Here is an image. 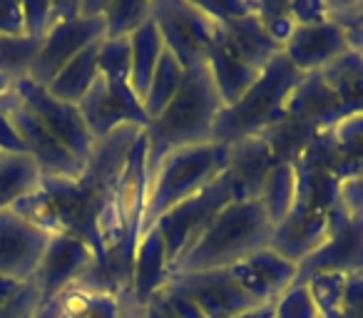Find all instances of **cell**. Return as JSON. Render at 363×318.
I'll list each match as a JSON object with an SVG mask.
<instances>
[{
  "mask_svg": "<svg viewBox=\"0 0 363 318\" xmlns=\"http://www.w3.org/2000/svg\"><path fill=\"white\" fill-rule=\"evenodd\" d=\"M296 159L331 172L336 179H348L363 172V112L338 120L326 132L316 135Z\"/></svg>",
  "mask_w": 363,
  "mask_h": 318,
  "instance_id": "obj_12",
  "label": "cell"
},
{
  "mask_svg": "<svg viewBox=\"0 0 363 318\" xmlns=\"http://www.w3.org/2000/svg\"><path fill=\"white\" fill-rule=\"evenodd\" d=\"M0 112L8 117L13 130L18 132L26 152L35 159L43 177H60V179H80L85 164H80L67 152V147L40 122V117L16 95L0 97Z\"/></svg>",
  "mask_w": 363,
  "mask_h": 318,
  "instance_id": "obj_8",
  "label": "cell"
},
{
  "mask_svg": "<svg viewBox=\"0 0 363 318\" xmlns=\"http://www.w3.org/2000/svg\"><path fill=\"white\" fill-rule=\"evenodd\" d=\"M100 42L85 47L80 55L72 57V60L57 72L55 80L45 87L55 100H62V102H67V105H80V100L87 95V90L92 87L95 77L100 75V70H97V50H100Z\"/></svg>",
  "mask_w": 363,
  "mask_h": 318,
  "instance_id": "obj_27",
  "label": "cell"
},
{
  "mask_svg": "<svg viewBox=\"0 0 363 318\" xmlns=\"http://www.w3.org/2000/svg\"><path fill=\"white\" fill-rule=\"evenodd\" d=\"M130 52H132V67H130V87L140 102H145V95L150 90L152 75L157 70L162 52H164V40L157 30L155 21H147L130 35Z\"/></svg>",
  "mask_w": 363,
  "mask_h": 318,
  "instance_id": "obj_25",
  "label": "cell"
},
{
  "mask_svg": "<svg viewBox=\"0 0 363 318\" xmlns=\"http://www.w3.org/2000/svg\"><path fill=\"white\" fill-rule=\"evenodd\" d=\"M13 92L40 117V122L67 147L72 157L80 164H87L92 149H95V140L87 132L85 120H82L77 105H67L62 100H55L45 87L35 85L26 77L13 85Z\"/></svg>",
  "mask_w": 363,
  "mask_h": 318,
  "instance_id": "obj_11",
  "label": "cell"
},
{
  "mask_svg": "<svg viewBox=\"0 0 363 318\" xmlns=\"http://www.w3.org/2000/svg\"><path fill=\"white\" fill-rule=\"evenodd\" d=\"M348 50L351 47H348L346 33L331 18H326L321 23H306V25L294 28L291 38L286 40L281 52L298 72L308 75V72L326 67L336 57L346 55Z\"/></svg>",
  "mask_w": 363,
  "mask_h": 318,
  "instance_id": "obj_18",
  "label": "cell"
},
{
  "mask_svg": "<svg viewBox=\"0 0 363 318\" xmlns=\"http://www.w3.org/2000/svg\"><path fill=\"white\" fill-rule=\"evenodd\" d=\"M0 152H11V154H28L26 144L21 142L18 132L8 122V117L0 112Z\"/></svg>",
  "mask_w": 363,
  "mask_h": 318,
  "instance_id": "obj_40",
  "label": "cell"
},
{
  "mask_svg": "<svg viewBox=\"0 0 363 318\" xmlns=\"http://www.w3.org/2000/svg\"><path fill=\"white\" fill-rule=\"evenodd\" d=\"M48 242H50V234L33 227L13 209H3L0 212V278L16 283L33 281Z\"/></svg>",
  "mask_w": 363,
  "mask_h": 318,
  "instance_id": "obj_16",
  "label": "cell"
},
{
  "mask_svg": "<svg viewBox=\"0 0 363 318\" xmlns=\"http://www.w3.org/2000/svg\"><path fill=\"white\" fill-rule=\"evenodd\" d=\"M294 199H296V164L277 162L269 169L262 192H259V202H262L264 212H267L269 222L274 224V229L291 212Z\"/></svg>",
  "mask_w": 363,
  "mask_h": 318,
  "instance_id": "obj_28",
  "label": "cell"
},
{
  "mask_svg": "<svg viewBox=\"0 0 363 318\" xmlns=\"http://www.w3.org/2000/svg\"><path fill=\"white\" fill-rule=\"evenodd\" d=\"M100 40H105L102 16H77L57 23L43 35V45L38 50L30 72H28V80L40 87H48L72 57H77L85 47L95 45Z\"/></svg>",
  "mask_w": 363,
  "mask_h": 318,
  "instance_id": "obj_9",
  "label": "cell"
},
{
  "mask_svg": "<svg viewBox=\"0 0 363 318\" xmlns=\"http://www.w3.org/2000/svg\"><path fill=\"white\" fill-rule=\"evenodd\" d=\"M95 261V251L82 239L72 234L50 237L45 254L35 268V276H33V286L38 291V308L50 303L57 293L80 281Z\"/></svg>",
  "mask_w": 363,
  "mask_h": 318,
  "instance_id": "obj_13",
  "label": "cell"
},
{
  "mask_svg": "<svg viewBox=\"0 0 363 318\" xmlns=\"http://www.w3.org/2000/svg\"><path fill=\"white\" fill-rule=\"evenodd\" d=\"M274 224L269 222L259 199H232L212 222L207 224L197 242L182 254L169 268L174 273H197L229 268L247 259L249 254L272 246Z\"/></svg>",
  "mask_w": 363,
  "mask_h": 318,
  "instance_id": "obj_3",
  "label": "cell"
},
{
  "mask_svg": "<svg viewBox=\"0 0 363 318\" xmlns=\"http://www.w3.org/2000/svg\"><path fill=\"white\" fill-rule=\"evenodd\" d=\"M232 199H237V192H234L232 174L224 169V172L219 174L217 179H212L202 192H197L194 197L179 202L174 209H169V212L155 224V227L160 229L162 239H164V251H167L169 268L182 254L197 242V237L207 229V224L212 222Z\"/></svg>",
  "mask_w": 363,
  "mask_h": 318,
  "instance_id": "obj_7",
  "label": "cell"
},
{
  "mask_svg": "<svg viewBox=\"0 0 363 318\" xmlns=\"http://www.w3.org/2000/svg\"><path fill=\"white\" fill-rule=\"evenodd\" d=\"M333 107V125L343 117L363 112V55L348 50L326 67L316 70Z\"/></svg>",
  "mask_w": 363,
  "mask_h": 318,
  "instance_id": "obj_19",
  "label": "cell"
},
{
  "mask_svg": "<svg viewBox=\"0 0 363 318\" xmlns=\"http://www.w3.org/2000/svg\"><path fill=\"white\" fill-rule=\"evenodd\" d=\"M182 77H184V67H182L179 60H177V57L164 47L160 62H157L155 75H152L150 90H147V95H145V102H142L147 120L152 122L167 105H169L172 97H174L177 90H179Z\"/></svg>",
  "mask_w": 363,
  "mask_h": 318,
  "instance_id": "obj_29",
  "label": "cell"
},
{
  "mask_svg": "<svg viewBox=\"0 0 363 318\" xmlns=\"http://www.w3.org/2000/svg\"><path fill=\"white\" fill-rule=\"evenodd\" d=\"M152 18V0H105V38H130Z\"/></svg>",
  "mask_w": 363,
  "mask_h": 318,
  "instance_id": "obj_30",
  "label": "cell"
},
{
  "mask_svg": "<svg viewBox=\"0 0 363 318\" xmlns=\"http://www.w3.org/2000/svg\"><path fill=\"white\" fill-rule=\"evenodd\" d=\"M229 167L227 147L219 142L207 144L182 147L160 159L150 174L145 197V212H142L140 237L152 229L169 209L179 202L202 192L212 179H217Z\"/></svg>",
  "mask_w": 363,
  "mask_h": 318,
  "instance_id": "obj_5",
  "label": "cell"
},
{
  "mask_svg": "<svg viewBox=\"0 0 363 318\" xmlns=\"http://www.w3.org/2000/svg\"><path fill=\"white\" fill-rule=\"evenodd\" d=\"M234 318H274V311H272V306H259L247 313H239V316H234Z\"/></svg>",
  "mask_w": 363,
  "mask_h": 318,
  "instance_id": "obj_43",
  "label": "cell"
},
{
  "mask_svg": "<svg viewBox=\"0 0 363 318\" xmlns=\"http://www.w3.org/2000/svg\"><path fill=\"white\" fill-rule=\"evenodd\" d=\"M217 23H219V35L227 42L229 50L242 62H247L249 67H254L257 72H262L281 52V47L269 38L262 21L257 18V3H254V13H249V16L229 18V21H217Z\"/></svg>",
  "mask_w": 363,
  "mask_h": 318,
  "instance_id": "obj_21",
  "label": "cell"
},
{
  "mask_svg": "<svg viewBox=\"0 0 363 318\" xmlns=\"http://www.w3.org/2000/svg\"><path fill=\"white\" fill-rule=\"evenodd\" d=\"M361 55H363V52H361Z\"/></svg>",
  "mask_w": 363,
  "mask_h": 318,
  "instance_id": "obj_45",
  "label": "cell"
},
{
  "mask_svg": "<svg viewBox=\"0 0 363 318\" xmlns=\"http://www.w3.org/2000/svg\"><path fill=\"white\" fill-rule=\"evenodd\" d=\"M172 288L187 296L199 308L204 318H234L239 313H247L259 308L242 293V288L234 283L227 268H214V271H197V273H174L169 276Z\"/></svg>",
  "mask_w": 363,
  "mask_h": 318,
  "instance_id": "obj_15",
  "label": "cell"
},
{
  "mask_svg": "<svg viewBox=\"0 0 363 318\" xmlns=\"http://www.w3.org/2000/svg\"><path fill=\"white\" fill-rule=\"evenodd\" d=\"M303 80L284 52H279L254 80V85L234 105L224 107L214 127V142L229 147L234 142L259 137L286 120L289 97Z\"/></svg>",
  "mask_w": 363,
  "mask_h": 318,
  "instance_id": "obj_4",
  "label": "cell"
},
{
  "mask_svg": "<svg viewBox=\"0 0 363 318\" xmlns=\"http://www.w3.org/2000/svg\"><path fill=\"white\" fill-rule=\"evenodd\" d=\"M274 318H321L306 281H296L284 296L272 303Z\"/></svg>",
  "mask_w": 363,
  "mask_h": 318,
  "instance_id": "obj_34",
  "label": "cell"
},
{
  "mask_svg": "<svg viewBox=\"0 0 363 318\" xmlns=\"http://www.w3.org/2000/svg\"><path fill=\"white\" fill-rule=\"evenodd\" d=\"M120 318H145V308L130 296V291L120 296Z\"/></svg>",
  "mask_w": 363,
  "mask_h": 318,
  "instance_id": "obj_41",
  "label": "cell"
},
{
  "mask_svg": "<svg viewBox=\"0 0 363 318\" xmlns=\"http://www.w3.org/2000/svg\"><path fill=\"white\" fill-rule=\"evenodd\" d=\"M87 132L95 142H102L115 130L125 125H135L147 130L150 120L145 115V107L135 97L132 87H122L110 82L105 75H97L87 95L77 105Z\"/></svg>",
  "mask_w": 363,
  "mask_h": 318,
  "instance_id": "obj_10",
  "label": "cell"
},
{
  "mask_svg": "<svg viewBox=\"0 0 363 318\" xmlns=\"http://www.w3.org/2000/svg\"><path fill=\"white\" fill-rule=\"evenodd\" d=\"M254 3H257V18L262 21L264 30H267L269 38L284 50L286 40L291 38L294 28H296L289 3L286 0H254Z\"/></svg>",
  "mask_w": 363,
  "mask_h": 318,
  "instance_id": "obj_33",
  "label": "cell"
},
{
  "mask_svg": "<svg viewBox=\"0 0 363 318\" xmlns=\"http://www.w3.org/2000/svg\"><path fill=\"white\" fill-rule=\"evenodd\" d=\"M120 296L72 283L50 303L38 308L33 318H120Z\"/></svg>",
  "mask_w": 363,
  "mask_h": 318,
  "instance_id": "obj_23",
  "label": "cell"
},
{
  "mask_svg": "<svg viewBox=\"0 0 363 318\" xmlns=\"http://www.w3.org/2000/svg\"><path fill=\"white\" fill-rule=\"evenodd\" d=\"M43 184V172L30 154L0 152V212L13 209L21 199L30 197Z\"/></svg>",
  "mask_w": 363,
  "mask_h": 318,
  "instance_id": "obj_26",
  "label": "cell"
},
{
  "mask_svg": "<svg viewBox=\"0 0 363 318\" xmlns=\"http://www.w3.org/2000/svg\"><path fill=\"white\" fill-rule=\"evenodd\" d=\"M35 311H38V291L33 286V281L26 283L6 303H0V318H33Z\"/></svg>",
  "mask_w": 363,
  "mask_h": 318,
  "instance_id": "obj_36",
  "label": "cell"
},
{
  "mask_svg": "<svg viewBox=\"0 0 363 318\" xmlns=\"http://www.w3.org/2000/svg\"><path fill=\"white\" fill-rule=\"evenodd\" d=\"M0 35H6V38L26 35L23 3H16V0H0Z\"/></svg>",
  "mask_w": 363,
  "mask_h": 318,
  "instance_id": "obj_37",
  "label": "cell"
},
{
  "mask_svg": "<svg viewBox=\"0 0 363 318\" xmlns=\"http://www.w3.org/2000/svg\"><path fill=\"white\" fill-rule=\"evenodd\" d=\"M242 293L254 306H272L298 281L301 266L289 261L277 249L264 246L227 268Z\"/></svg>",
  "mask_w": 363,
  "mask_h": 318,
  "instance_id": "obj_14",
  "label": "cell"
},
{
  "mask_svg": "<svg viewBox=\"0 0 363 318\" xmlns=\"http://www.w3.org/2000/svg\"><path fill=\"white\" fill-rule=\"evenodd\" d=\"M303 281L321 318H363V268H318Z\"/></svg>",
  "mask_w": 363,
  "mask_h": 318,
  "instance_id": "obj_17",
  "label": "cell"
},
{
  "mask_svg": "<svg viewBox=\"0 0 363 318\" xmlns=\"http://www.w3.org/2000/svg\"><path fill=\"white\" fill-rule=\"evenodd\" d=\"M142 308H145V318H174V316H172L169 311H167L164 306H162L160 301H157L155 296H152L150 301H147V303H145V306H142Z\"/></svg>",
  "mask_w": 363,
  "mask_h": 318,
  "instance_id": "obj_42",
  "label": "cell"
},
{
  "mask_svg": "<svg viewBox=\"0 0 363 318\" xmlns=\"http://www.w3.org/2000/svg\"><path fill=\"white\" fill-rule=\"evenodd\" d=\"M222 110L224 100L209 75L207 62L184 70L177 95L145 130L147 177L169 152L214 142V127Z\"/></svg>",
  "mask_w": 363,
  "mask_h": 318,
  "instance_id": "obj_2",
  "label": "cell"
},
{
  "mask_svg": "<svg viewBox=\"0 0 363 318\" xmlns=\"http://www.w3.org/2000/svg\"><path fill=\"white\" fill-rule=\"evenodd\" d=\"M43 45V38H6L0 35V75L16 85L18 80H26L33 62L38 57V50Z\"/></svg>",
  "mask_w": 363,
  "mask_h": 318,
  "instance_id": "obj_31",
  "label": "cell"
},
{
  "mask_svg": "<svg viewBox=\"0 0 363 318\" xmlns=\"http://www.w3.org/2000/svg\"><path fill=\"white\" fill-rule=\"evenodd\" d=\"M152 21L164 47L179 60L184 70L204 65L219 35V23L187 0H152Z\"/></svg>",
  "mask_w": 363,
  "mask_h": 318,
  "instance_id": "obj_6",
  "label": "cell"
},
{
  "mask_svg": "<svg viewBox=\"0 0 363 318\" xmlns=\"http://www.w3.org/2000/svg\"><path fill=\"white\" fill-rule=\"evenodd\" d=\"M48 13L50 3H23V16H26V35L43 38L48 30Z\"/></svg>",
  "mask_w": 363,
  "mask_h": 318,
  "instance_id": "obj_39",
  "label": "cell"
},
{
  "mask_svg": "<svg viewBox=\"0 0 363 318\" xmlns=\"http://www.w3.org/2000/svg\"><path fill=\"white\" fill-rule=\"evenodd\" d=\"M328 18L346 33L348 47L363 52V0L328 3Z\"/></svg>",
  "mask_w": 363,
  "mask_h": 318,
  "instance_id": "obj_35",
  "label": "cell"
},
{
  "mask_svg": "<svg viewBox=\"0 0 363 318\" xmlns=\"http://www.w3.org/2000/svg\"><path fill=\"white\" fill-rule=\"evenodd\" d=\"M227 154V172L232 174L237 199H259V192H262L269 169L279 162L277 157H274L272 147H269V142L262 135L249 137V140L229 144Z\"/></svg>",
  "mask_w": 363,
  "mask_h": 318,
  "instance_id": "obj_20",
  "label": "cell"
},
{
  "mask_svg": "<svg viewBox=\"0 0 363 318\" xmlns=\"http://www.w3.org/2000/svg\"><path fill=\"white\" fill-rule=\"evenodd\" d=\"M169 281V261H167L164 239L160 229L152 227L140 237L135 249V261H132V281L130 296L140 306H145L162 286Z\"/></svg>",
  "mask_w": 363,
  "mask_h": 318,
  "instance_id": "obj_22",
  "label": "cell"
},
{
  "mask_svg": "<svg viewBox=\"0 0 363 318\" xmlns=\"http://www.w3.org/2000/svg\"><path fill=\"white\" fill-rule=\"evenodd\" d=\"M130 38H105L97 50V70L110 82L122 87H130Z\"/></svg>",
  "mask_w": 363,
  "mask_h": 318,
  "instance_id": "obj_32",
  "label": "cell"
},
{
  "mask_svg": "<svg viewBox=\"0 0 363 318\" xmlns=\"http://www.w3.org/2000/svg\"><path fill=\"white\" fill-rule=\"evenodd\" d=\"M294 164L296 199L286 219L274 229L272 249L301 266L338 237L348 219L338 197L341 179L303 159H294Z\"/></svg>",
  "mask_w": 363,
  "mask_h": 318,
  "instance_id": "obj_1",
  "label": "cell"
},
{
  "mask_svg": "<svg viewBox=\"0 0 363 318\" xmlns=\"http://www.w3.org/2000/svg\"><path fill=\"white\" fill-rule=\"evenodd\" d=\"M207 67H209V75H212L214 85H217L219 95H222L224 107L234 105L259 77V72L254 70V67H249L247 62H242L229 50L227 42L222 40V35H217L212 50H209Z\"/></svg>",
  "mask_w": 363,
  "mask_h": 318,
  "instance_id": "obj_24",
  "label": "cell"
},
{
  "mask_svg": "<svg viewBox=\"0 0 363 318\" xmlns=\"http://www.w3.org/2000/svg\"><path fill=\"white\" fill-rule=\"evenodd\" d=\"M11 92H13V82L8 80V77H3V75H0V97L11 95Z\"/></svg>",
  "mask_w": 363,
  "mask_h": 318,
  "instance_id": "obj_44",
  "label": "cell"
},
{
  "mask_svg": "<svg viewBox=\"0 0 363 318\" xmlns=\"http://www.w3.org/2000/svg\"><path fill=\"white\" fill-rule=\"evenodd\" d=\"M289 8H291V18L296 25L321 23L328 18V3H321V0H294L289 3Z\"/></svg>",
  "mask_w": 363,
  "mask_h": 318,
  "instance_id": "obj_38",
  "label": "cell"
}]
</instances>
